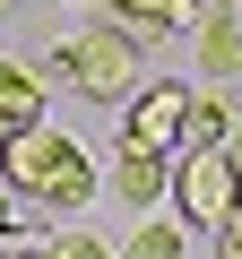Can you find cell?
I'll return each instance as SVG.
<instances>
[{"label":"cell","mask_w":242,"mask_h":259,"mask_svg":"<svg viewBox=\"0 0 242 259\" xmlns=\"http://www.w3.org/2000/svg\"><path fill=\"white\" fill-rule=\"evenodd\" d=\"M44 259H112V242H95V233L78 225V233H52V242H44Z\"/></svg>","instance_id":"obj_11"},{"label":"cell","mask_w":242,"mask_h":259,"mask_svg":"<svg viewBox=\"0 0 242 259\" xmlns=\"http://www.w3.org/2000/svg\"><path fill=\"white\" fill-rule=\"evenodd\" d=\"M216 147H225V164L242 173V112H233V130H225V139H216Z\"/></svg>","instance_id":"obj_13"},{"label":"cell","mask_w":242,"mask_h":259,"mask_svg":"<svg viewBox=\"0 0 242 259\" xmlns=\"http://www.w3.org/2000/svg\"><path fill=\"white\" fill-rule=\"evenodd\" d=\"M0 233H18V199L9 190H0Z\"/></svg>","instance_id":"obj_15"},{"label":"cell","mask_w":242,"mask_h":259,"mask_svg":"<svg viewBox=\"0 0 242 259\" xmlns=\"http://www.w3.org/2000/svg\"><path fill=\"white\" fill-rule=\"evenodd\" d=\"M165 173H173V156H147V147H121L112 156V173H95L130 216H147V207H165Z\"/></svg>","instance_id":"obj_5"},{"label":"cell","mask_w":242,"mask_h":259,"mask_svg":"<svg viewBox=\"0 0 242 259\" xmlns=\"http://www.w3.org/2000/svg\"><path fill=\"white\" fill-rule=\"evenodd\" d=\"M44 121V69L26 61H0V139H18V130Z\"/></svg>","instance_id":"obj_8"},{"label":"cell","mask_w":242,"mask_h":259,"mask_svg":"<svg viewBox=\"0 0 242 259\" xmlns=\"http://www.w3.org/2000/svg\"><path fill=\"white\" fill-rule=\"evenodd\" d=\"M182 121H190V87H182V78H147V87L121 95V147L173 156V147H182Z\"/></svg>","instance_id":"obj_4"},{"label":"cell","mask_w":242,"mask_h":259,"mask_svg":"<svg viewBox=\"0 0 242 259\" xmlns=\"http://www.w3.org/2000/svg\"><path fill=\"white\" fill-rule=\"evenodd\" d=\"M182 250H190V233H182L173 216H156V207L139 216V233H130V242H112V259H182Z\"/></svg>","instance_id":"obj_9"},{"label":"cell","mask_w":242,"mask_h":259,"mask_svg":"<svg viewBox=\"0 0 242 259\" xmlns=\"http://www.w3.org/2000/svg\"><path fill=\"white\" fill-rule=\"evenodd\" d=\"M225 130H233V104H225V87H216V95H199V87H190V121H182V147H216Z\"/></svg>","instance_id":"obj_10"},{"label":"cell","mask_w":242,"mask_h":259,"mask_svg":"<svg viewBox=\"0 0 242 259\" xmlns=\"http://www.w3.org/2000/svg\"><path fill=\"white\" fill-rule=\"evenodd\" d=\"M216 250H225V259H242V216H233V225H216Z\"/></svg>","instance_id":"obj_14"},{"label":"cell","mask_w":242,"mask_h":259,"mask_svg":"<svg viewBox=\"0 0 242 259\" xmlns=\"http://www.w3.org/2000/svg\"><path fill=\"white\" fill-rule=\"evenodd\" d=\"M199 78L208 87H233L242 78V18H233V0L199 9Z\"/></svg>","instance_id":"obj_6"},{"label":"cell","mask_w":242,"mask_h":259,"mask_svg":"<svg viewBox=\"0 0 242 259\" xmlns=\"http://www.w3.org/2000/svg\"><path fill=\"white\" fill-rule=\"evenodd\" d=\"M0 259H44V242H26V233H0Z\"/></svg>","instance_id":"obj_12"},{"label":"cell","mask_w":242,"mask_h":259,"mask_svg":"<svg viewBox=\"0 0 242 259\" xmlns=\"http://www.w3.org/2000/svg\"><path fill=\"white\" fill-rule=\"evenodd\" d=\"M165 199H173V225L182 233H216V225L242 216V173L225 164V147H173Z\"/></svg>","instance_id":"obj_3"},{"label":"cell","mask_w":242,"mask_h":259,"mask_svg":"<svg viewBox=\"0 0 242 259\" xmlns=\"http://www.w3.org/2000/svg\"><path fill=\"white\" fill-rule=\"evenodd\" d=\"M44 78L78 87V95H95V104H121V95L139 87V35H121L112 18H104V26H78V35L52 44Z\"/></svg>","instance_id":"obj_2"},{"label":"cell","mask_w":242,"mask_h":259,"mask_svg":"<svg viewBox=\"0 0 242 259\" xmlns=\"http://www.w3.org/2000/svg\"><path fill=\"white\" fill-rule=\"evenodd\" d=\"M0 190L26 199V207H44V216H87V199L104 182H95V156L69 139V130L35 121V130H18V139H0Z\"/></svg>","instance_id":"obj_1"},{"label":"cell","mask_w":242,"mask_h":259,"mask_svg":"<svg viewBox=\"0 0 242 259\" xmlns=\"http://www.w3.org/2000/svg\"><path fill=\"white\" fill-rule=\"evenodd\" d=\"M199 9H208V0H104V18H112L121 35H139V44H156V35H182V26H199Z\"/></svg>","instance_id":"obj_7"},{"label":"cell","mask_w":242,"mask_h":259,"mask_svg":"<svg viewBox=\"0 0 242 259\" xmlns=\"http://www.w3.org/2000/svg\"><path fill=\"white\" fill-rule=\"evenodd\" d=\"M69 9H104V0H69Z\"/></svg>","instance_id":"obj_16"},{"label":"cell","mask_w":242,"mask_h":259,"mask_svg":"<svg viewBox=\"0 0 242 259\" xmlns=\"http://www.w3.org/2000/svg\"><path fill=\"white\" fill-rule=\"evenodd\" d=\"M0 9H9V0H0Z\"/></svg>","instance_id":"obj_17"}]
</instances>
